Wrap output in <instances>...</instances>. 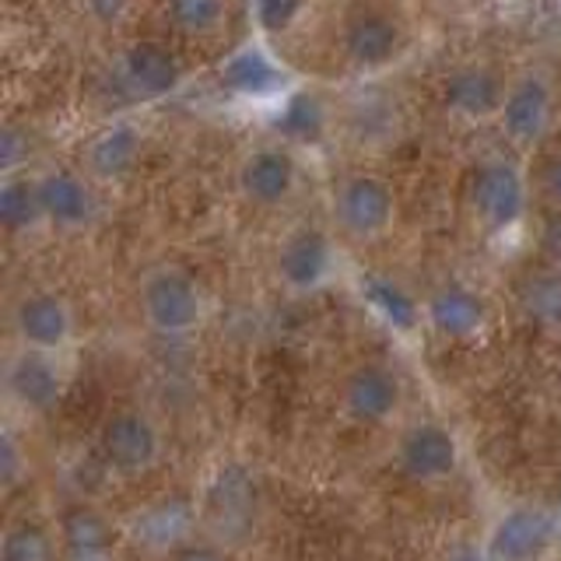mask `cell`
I'll list each match as a JSON object with an SVG mask.
<instances>
[{
	"mask_svg": "<svg viewBox=\"0 0 561 561\" xmlns=\"http://www.w3.org/2000/svg\"><path fill=\"white\" fill-rule=\"evenodd\" d=\"M201 534L236 548L250 540L263 516V488L250 463L228 460L201 488Z\"/></svg>",
	"mask_w": 561,
	"mask_h": 561,
	"instance_id": "6da1fadb",
	"label": "cell"
},
{
	"mask_svg": "<svg viewBox=\"0 0 561 561\" xmlns=\"http://www.w3.org/2000/svg\"><path fill=\"white\" fill-rule=\"evenodd\" d=\"M561 548V513L540 502H516L488 523L481 561H548Z\"/></svg>",
	"mask_w": 561,
	"mask_h": 561,
	"instance_id": "7a4b0ae2",
	"label": "cell"
},
{
	"mask_svg": "<svg viewBox=\"0 0 561 561\" xmlns=\"http://www.w3.org/2000/svg\"><path fill=\"white\" fill-rule=\"evenodd\" d=\"M165 456L162 425L140 408H123L110 414L99 428V460L123 481H137L151 473Z\"/></svg>",
	"mask_w": 561,
	"mask_h": 561,
	"instance_id": "3957f363",
	"label": "cell"
},
{
	"mask_svg": "<svg viewBox=\"0 0 561 561\" xmlns=\"http://www.w3.org/2000/svg\"><path fill=\"white\" fill-rule=\"evenodd\" d=\"M119 526H123V540L134 551L162 561L193 537H201V502L193 495H180V491L154 495L145 505H137Z\"/></svg>",
	"mask_w": 561,
	"mask_h": 561,
	"instance_id": "277c9868",
	"label": "cell"
},
{
	"mask_svg": "<svg viewBox=\"0 0 561 561\" xmlns=\"http://www.w3.org/2000/svg\"><path fill=\"white\" fill-rule=\"evenodd\" d=\"M140 316L158 337H186L207 316L204 288L180 267H158L140 285Z\"/></svg>",
	"mask_w": 561,
	"mask_h": 561,
	"instance_id": "5b68a950",
	"label": "cell"
},
{
	"mask_svg": "<svg viewBox=\"0 0 561 561\" xmlns=\"http://www.w3.org/2000/svg\"><path fill=\"white\" fill-rule=\"evenodd\" d=\"M393 463L403 481L421 484V488H438L449 484L463 463L460 438H456L443 421H414L400 432Z\"/></svg>",
	"mask_w": 561,
	"mask_h": 561,
	"instance_id": "8992f818",
	"label": "cell"
},
{
	"mask_svg": "<svg viewBox=\"0 0 561 561\" xmlns=\"http://www.w3.org/2000/svg\"><path fill=\"white\" fill-rule=\"evenodd\" d=\"M526 201H530L526 175L505 158H488L470 172L467 207L473 221L488 232H508L513 225H519L526 215Z\"/></svg>",
	"mask_w": 561,
	"mask_h": 561,
	"instance_id": "52a82bcc",
	"label": "cell"
},
{
	"mask_svg": "<svg viewBox=\"0 0 561 561\" xmlns=\"http://www.w3.org/2000/svg\"><path fill=\"white\" fill-rule=\"evenodd\" d=\"M4 393L14 411L43 417L60 408L67 393V368L60 355L35 347H18L4 368Z\"/></svg>",
	"mask_w": 561,
	"mask_h": 561,
	"instance_id": "ba28073f",
	"label": "cell"
},
{
	"mask_svg": "<svg viewBox=\"0 0 561 561\" xmlns=\"http://www.w3.org/2000/svg\"><path fill=\"white\" fill-rule=\"evenodd\" d=\"M333 218L351 239H379L397 218V197L386 180L373 172H351L333 190Z\"/></svg>",
	"mask_w": 561,
	"mask_h": 561,
	"instance_id": "9c48e42d",
	"label": "cell"
},
{
	"mask_svg": "<svg viewBox=\"0 0 561 561\" xmlns=\"http://www.w3.org/2000/svg\"><path fill=\"white\" fill-rule=\"evenodd\" d=\"M400 408H403V382L390 365L365 362L344 376L341 411L351 425L382 428L400 414Z\"/></svg>",
	"mask_w": 561,
	"mask_h": 561,
	"instance_id": "30bf717a",
	"label": "cell"
},
{
	"mask_svg": "<svg viewBox=\"0 0 561 561\" xmlns=\"http://www.w3.org/2000/svg\"><path fill=\"white\" fill-rule=\"evenodd\" d=\"M11 330L18 347H35V351H53L64 355L75 341V309L60 295L49 288L25 291L11 309Z\"/></svg>",
	"mask_w": 561,
	"mask_h": 561,
	"instance_id": "8fae6325",
	"label": "cell"
},
{
	"mask_svg": "<svg viewBox=\"0 0 561 561\" xmlns=\"http://www.w3.org/2000/svg\"><path fill=\"white\" fill-rule=\"evenodd\" d=\"M551 113H554V92L551 81L540 75V70H526L523 78L508 84L505 102L499 110V123L505 137L519 148H534L540 145V137L551 127Z\"/></svg>",
	"mask_w": 561,
	"mask_h": 561,
	"instance_id": "7c38bea8",
	"label": "cell"
},
{
	"mask_svg": "<svg viewBox=\"0 0 561 561\" xmlns=\"http://www.w3.org/2000/svg\"><path fill=\"white\" fill-rule=\"evenodd\" d=\"M333 242L320 228H295V232L280 242V250L274 256V271L277 280L285 285L291 295H309L316 288H323L330 274H333Z\"/></svg>",
	"mask_w": 561,
	"mask_h": 561,
	"instance_id": "4fadbf2b",
	"label": "cell"
},
{
	"mask_svg": "<svg viewBox=\"0 0 561 561\" xmlns=\"http://www.w3.org/2000/svg\"><path fill=\"white\" fill-rule=\"evenodd\" d=\"M60 561H116L123 540V526H116L95 505L78 502L67 505L57 519Z\"/></svg>",
	"mask_w": 561,
	"mask_h": 561,
	"instance_id": "5bb4252c",
	"label": "cell"
},
{
	"mask_svg": "<svg viewBox=\"0 0 561 561\" xmlns=\"http://www.w3.org/2000/svg\"><path fill=\"white\" fill-rule=\"evenodd\" d=\"M425 323L443 341H478L488 327V302L463 280H446L425 298Z\"/></svg>",
	"mask_w": 561,
	"mask_h": 561,
	"instance_id": "9a60e30c",
	"label": "cell"
},
{
	"mask_svg": "<svg viewBox=\"0 0 561 561\" xmlns=\"http://www.w3.org/2000/svg\"><path fill=\"white\" fill-rule=\"evenodd\" d=\"M119 81L137 102H158L183 84V64L169 46L145 39L119 57Z\"/></svg>",
	"mask_w": 561,
	"mask_h": 561,
	"instance_id": "2e32d148",
	"label": "cell"
},
{
	"mask_svg": "<svg viewBox=\"0 0 561 561\" xmlns=\"http://www.w3.org/2000/svg\"><path fill=\"white\" fill-rule=\"evenodd\" d=\"M341 49L351 67L382 70L403 53V28L382 11H358L344 22Z\"/></svg>",
	"mask_w": 561,
	"mask_h": 561,
	"instance_id": "e0dca14e",
	"label": "cell"
},
{
	"mask_svg": "<svg viewBox=\"0 0 561 561\" xmlns=\"http://www.w3.org/2000/svg\"><path fill=\"white\" fill-rule=\"evenodd\" d=\"M295 183H298L295 158L277 145L253 148L239 165V190H242V197L256 207L285 204L295 193Z\"/></svg>",
	"mask_w": 561,
	"mask_h": 561,
	"instance_id": "ac0fdd59",
	"label": "cell"
},
{
	"mask_svg": "<svg viewBox=\"0 0 561 561\" xmlns=\"http://www.w3.org/2000/svg\"><path fill=\"white\" fill-rule=\"evenodd\" d=\"M35 183H39L43 215L49 225L78 232V228H88L95 221L99 201H95L92 183H88L84 175L70 172V169H49Z\"/></svg>",
	"mask_w": 561,
	"mask_h": 561,
	"instance_id": "d6986e66",
	"label": "cell"
},
{
	"mask_svg": "<svg viewBox=\"0 0 561 561\" xmlns=\"http://www.w3.org/2000/svg\"><path fill=\"white\" fill-rule=\"evenodd\" d=\"M508 88L502 78L484 64H463L456 67L443 84V105L463 119H488L499 116Z\"/></svg>",
	"mask_w": 561,
	"mask_h": 561,
	"instance_id": "ffe728a7",
	"label": "cell"
},
{
	"mask_svg": "<svg viewBox=\"0 0 561 561\" xmlns=\"http://www.w3.org/2000/svg\"><path fill=\"white\" fill-rule=\"evenodd\" d=\"M140 148H145V137L134 123H113L84 148V169L99 183H116L137 165Z\"/></svg>",
	"mask_w": 561,
	"mask_h": 561,
	"instance_id": "44dd1931",
	"label": "cell"
},
{
	"mask_svg": "<svg viewBox=\"0 0 561 561\" xmlns=\"http://www.w3.org/2000/svg\"><path fill=\"white\" fill-rule=\"evenodd\" d=\"M362 298H365V306L397 333H414L425 323V306L390 274H365Z\"/></svg>",
	"mask_w": 561,
	"mask_h": 561,
	"instance_id": "7402d4cb",
	"label": "cell"
},
{
	"mask_svg": "<svg viewBox=\"0 0 561 561\" xmlns=\"http://www.w3.org/2000/svg\"><path fill=\"white\" fill-rule=\"evenodd\" d=\"M221 81L232 95L239 99H267L280 92L285 84V70H280L271 53H263L260 46H242L221 67Z\"/></svg>",
	"mask_w": 561,
	"mask_h": 561,
	"instance_id": "603a6c76",
	"label": "cell"
},
{
	"mask_svg": "<svg viewBox=\"0 0 561 561\" xmlns=\"http://www.w3.org/2000/svg\"><path fill=\"white\" fill-rule=\"evenodd\" d=\"M516 302H519V312L537 330L561 333V271L551 267L543 274L523 277L516 288Z\"/></svg>",
	"mask_w": 561,
	"mask_h": 561,
	"instance_id": "cb8c5ba5",
	"label": "cell"
},
{
	"mask_svg": "<svg viewBox=\"0 0 561 561\" xmlns=\"http://www.w3.org/2000/svg\"><path fill=\"white\" fill-rule=\"evenodd\" d=\"M0 561H60L57 530L39 519H14L0 537Z\"/></svg>",
	"mask_w": 561,
	"mask_h": 561,
	"instance_id": "d4e9b609",
	"label": "cell"
},
{
	"mask_svg": "<svg viewBox=\"0 0 561 561\" xmlns=\"http://www.w3.org/2000/svg\"><path fill=\"white\" fill-rule=\"evenodd\" d=\"M277 130L291 145H316L327 134V105L316 92H295L277 113Z\"/></svg>",
	"mask_w": 561,
	"mask_h": 561,
	"instance_id": "484cf974",
	"label": "cell"
},
{
	"mask_svg": "<svg viewBox=\"0 0 561 561\" xmlns=\"http://www.w3.org/2000/svg\"><path fill=\"white\" fill-rule=\"evenodd\" d=\"M0 221H4L8 232H28V228L46 221L43 201H39V183L8 175L4 186H0Z\"/></svg>",
	"mask_w": 561,
	"mask_h": 561,
	"instance_id": "4316f807",
	"label": "cell"
},
{
	"mask_svg": "<svg viewBox=\"0 0 561 561\" xmlns=\"http://www.w3.org/2000/svg\"><path fill=\"white\" fill-rule=\"evenodd\" d=\"M165 18L183 35H210L225 18V0H165Z\"/></svg>",
	"mask_w": 561,
	"mask_h": 561,
	"instance_id": "83f0119b",
	"label": "cell"
},
{
	"mask_svg": "<svg viewBox=\"0 0 561 561\" xmlns=\"http://www.w3.org/2000/svg\"><path fill=\"white\" fill-rule=\"evenodd\" d=\"M306 11V0H253V18L263 32H288Z\"/></svg>",
	"mask_w": 561,
	"mask_h": 561,
	"instance_id": "f1b7e54d",
	"label": "cell"
},
{
	"mask_svg": "<svg viewBox=\"0 0 561 561\" xmlns=\"http://www.w3.org/2000/svg\"><path fill=\"white\" fill-rule=\"evenodd\" d=\"M28 470H32L28 453L18 443L14 428H4V435H0V484H4V491H14L22 484L28 478Z\"/></svg>",
	"mask_w": 561,
	"mask_h": 561,
	"instance_id": "f546056e",
	"label": "cell"
},
{
	"mask_svg": "<svg viewBox=\"0 0 561 561\" xmlns=\"http://www.w3.org/2000/svg\"><path fill=\"white\" fill-rule=\"evenodd\" d=\"M355 127L362 134H376L373 127H393V119H397V110L390 105V99H379V95H368L358 102V110H355Z\"/></svg>",
	"mask_w": 561,
	"mask_h": 561,
	"instance_id": "4dcf8cb0",
	"label": "cell"
},
{
	"mask_svg": "<svg viewBox=\"0 0 561 561\" xmlns=\"http://www.w3.org/2000/svg\"><path fill=\"white\" fill-rule=\"evenodd\" d=\"M162 561H232V548H225V543L201 534V537H193L190 543H183L180 551H172Z\"/></svg>",
	"mask_w": 561,
	"mask_h": 561,
	"instance_id": "1f68e13d",
	"label": "cell"
},
{
	"mask_svg": "<svg viewBox=\"0 0 561 561\" xmlns=\"http://www.w3.org/2000/svg\"><path fill=\"white\" fill-rule=\"evenodd\" d=\"M537 186L554 207H561V151L543 158V165L537 169Z\"/></svg>",
	"mask_w": 561,
	"mask_h": 561,
	"instance_id": "d6a6232c",
	"label": "cell"
},
{
	"mask_svg": "<svg viewBox=\"0 0 561 561\" xmlns=\"http://www.w3.org/2000/svg\"><path fill=\"white\" fill-rule=\"evenodd\" d=\"M0 158H4V172L8 175L14 172V165L22 162V158H28V137L18 127L4 130V140H0Z\"/></svg>",
	"mask_w": 561,
	"mask_h": 561,
	"instance_id": "836d02e7",
	"label": "cell"
},
{
	"mask_svg": "<svg viewBox=\"0 0 561 561\" xmlns=\"http://www.w3.org/2000/svg\"><path fill=\"white\" fill-rule=\"evenodd\" d=\"M540 253L548 256L554 271H561V215L548 218L540 228Z\"/></svg>",
	"mask_w": 561,
	"mask_h": 561,
	"instance_id": "e575fe53",
	"label": "cell"
},
{
	"mask_svg": "<svg viewBox=\"0 0 561 561\" xmlns=\"http://www.w3.org/2000/svg\"><path fill=\"white\" fill-rule=\"evenodd\" d=\"M88 14L95 18L99 25H116L123 14H127L130 0H84Z\"/></svg>",
	"mask_w": 561,
	"mask_h": 561,
	"instance_id": "d590c367",
	"label": "cell"
},
{
	"mask_svg": "<svg viewBox=\"0 0 561 561\" xmlns=\"http://www.w3.org/2000/svg\"><path fill=\"white\" fill-rule=\"evenodd\" d=\"M463 561H481V558H478V551H473V554H470V558H463Z\"/></svg>",
	"mask_w": 561,
	"mask_h": 561,
	"instance_id": "8d00e7d4",
	"label": "cell"
}]
</instances>
